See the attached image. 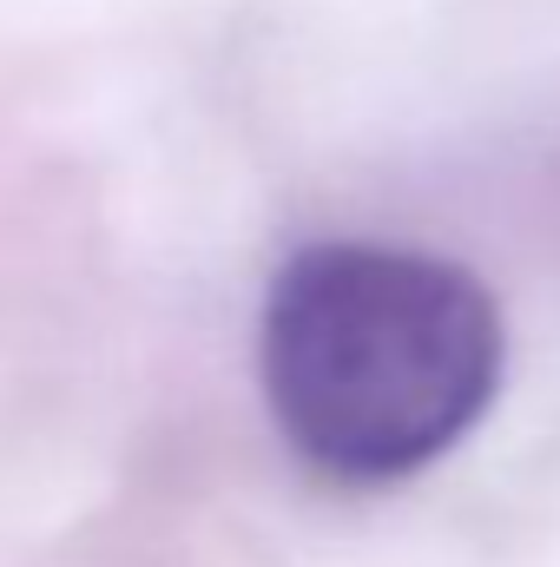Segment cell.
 Here are the masks:
<instances>
[{"label": "cell", "instance_id": "1", "mask_svg": "<svg viewBox=\"0 0 560 567\" xmlns=\"http://www.w3.org/2000/svg\"><path fill=\"white\" fill-rule=\"evenodd\" d=\"M488 284L416 245L323 238L283 258L258 317V383L303 468L383 488L442 462L501 390Z\"/></svg>", "mask_w": 560, "mask_h": 567}]
</instances>
